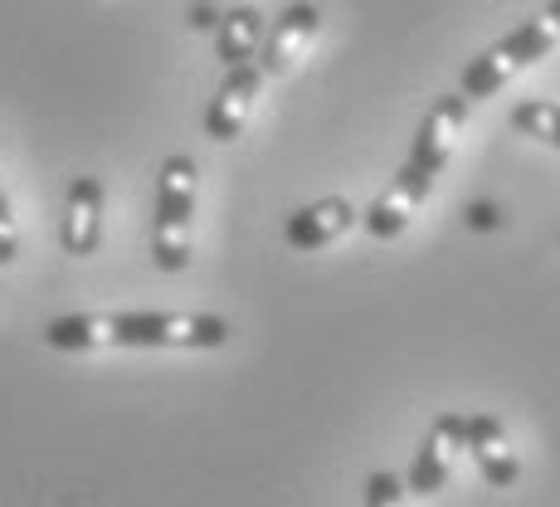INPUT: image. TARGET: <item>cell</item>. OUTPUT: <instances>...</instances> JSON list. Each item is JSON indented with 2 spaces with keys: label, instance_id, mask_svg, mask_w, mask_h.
I'll use <instances>...</instances> for the list:
<instances>
[{
  "label": "cell",
  "instance_id": "cell-11",
  "mask_svg": "<svg viewBox=\"0 0 560 507\" xmlns=\"http://www.w3.org/2000/svg\"><path fill=\"white\" fill-rule=\"evenodd\" d=\"M463 429H468V454L478 463L482 483H488V488H512V483L522 479V454L512 449V435L502 429V419L463 415Z\"/></svg>",
  "mask_w": 560,
  "mask_h": 507
},
{
  "label": "cell",
  "instance_id": "cell-3",
  "mask_svg": "<svg viewBox=\"0 0 560 507\" xmlns=\"http://www.w3.org/2000/svg\"><path fill=\"white\" fill-rule=\"evenodd\" d=\"M551 49H560V0L541 5L532 20H522L512 35H502L488 54H478V59L463 69V89L458 93L463 99H472V103L492 99V93H502L516 73L532 69V64L546 59Z\"/></svg>",
  "mask_w": 560,
  "mask_h": 507
},
{
  "label": "cell",
  "instance_id": "cell-10",
  "mask_svg": "<svg viewBox=\"0 0 560 507\" xmlns=\"http://www.w3.org/2000/svg\"><path fill=\"white\" fill-rule=\"evenodd\" d=\"M357 220H361V210L347 196H322V200L288 215L283 240H288V250H298V254H317V250H327V244H337Z\"/></svg>",
  "mask_w": 560,
  "mask_h": 507
},
{
  "label": "cell",
  "instance_id": "cell-16",
  "mask_svg": "<svg viewBox=\"0 0 560 507\" xmlns=\"http://www.w3.org/2000/svg\"><path fill=\"white\" fill-rule=\"evenodd\" d=\"M502 210L498 205H468V230H498Z\"/></svg>",
  "mask_w": 560,
  "mask_h": 507
},
{
  "label": "cell",
  "instance_id": "cell-13",
  "mask_svg": "<svg viewBox=\"0 0 560 507\" xmlns=\"http://www.w3.org/2000/svg\"><path fill=\"white\" fill-rule=\"evenodd\" d=\"M508 123L516 127L522 137L532 142H546V147H560V103H546V99H526L512 107Z\"/></svg>",
  "mask_w": 560,
  "mask_h": 507
},
{
  "label": "cell",
  "instance_id": "cell-7",
  "mask_svg": "<svg viewBox=\"0 0 560 507\" xmlns=\"http://www.w3.org/2000/svg\"><path fill=\"white\" fill-rule=\"evenodd\" d=\"M429 191H434V176H424V171H415L405 161V166L395 171L390 186H385L381 196L371 200V210L361 215L365 234H371V240H400L409 224H415L419 205L429 200Z\"/></svg>",
  "mask_w": 560,
  "mask_h": 507
},
{
  "label": "cell",
  "instance_id": "cell-1",
  "mask_svg": "<svg viewBox=\"0 0 560 507\" xmlns=\"http://www.w3.org/2000/svg\"><path fill=\"white\" fill-rule=\"evenodd\" d=\"M54 352H98V347H176L220 352L234 342L230 318L214 312H63L45 327Z\"/></svg>",
  "mask_w": 560,
  "mask_h": 507
},
{
  "label": "cell",
  "instance_id": "cell-6",
  "mask_svg": "<svg viewBox=\"0 0 560 507\" xmlns=\"http://www.w3.org/2000/svg\"><path fill=\"white\" fill-rule=\"evenodd\" d=\"M264 79L268 73L258 69V59L240 64V69H224L220 93H214L210 107H205V137H210V142H234V137L249 127L258 93H264Z\"/></svg>",
  "mask_w": 560,
  "mask_h": 507
},
{
  "label": "cell",
  "instance_id": "cell-9",
  "mask_svg": "<svg viewBox=\"0 0 560 507\" xmlns=\"http://www.w3.org/2000/svg\"><path fill=\"white\" fill-rule=\"evenodd\" d=\"M322 30V10L312 0H293V5L278 10V20L268 25L264 35V49H258V69L273 79V73H288L298 59L307 54V45L317 39Z\"/></svg>",
  "mask_w": 560,
  "mask_h": 507
},
{
  "label": "cell",
  "instance_id": "cell-2",
  "mask_svg": "<svg viewBox=\"0 0 560 507\" xmlns=\"http://www.w3.org/2000/svg\"><path fill=\"white\" fill-rule=\"evenodd\" d=\"M200 166L186 152L166 157L156 171V210H152V264L161 274L190 268V234H196Z\"/></svg>",
  "mask_w": 560,
  "mask_h": 507
},
{
  "label": "cell",
  "instance_id": "cell-8",
  "mask_svg": "<svg viewBox=\"0 0 560 507\" xmlns=\"http://www.w3.org/2000/svg\"><path fill=\"white\" fill-rule=\"evenodd\" d=\"M103 210H107V186L98 176H73L69 196L59 215V250L69 258H89L103 244Z\"/></svg>",
  "mask_w": 560,
  "mask_h": 507
},
{
  "label": "cell",
  "instance_id": "cell-5",
  "mask_svg": "<svg viewBox=\"0 0 560 507\" xmlns=\"http://www.w3.org/2000/svg\"><path fill=\"white\" fill-rule=\"evenodd\" d=\"M468 113H472V99H463V93L434 99V107L424 113V123H419V132H415V147H409V166L439 181V171H444L458 152V137H463V127H468Z\"/></svg>",
  "mask_w": 560,
  "mask_h": 507
},
{
  "label": "cell",
  "instance_id": "cell-14",
  "mask_svg": "<svg viewBox=\"0 0 560 507\" xmlns=\"http://www.w3.org/2000/svg\"><path fill=\"white\" fill-rule=\"evenodd\" d=\"M405 483L395 479V473H371V479H365V507H405Z\"/></svg>",
  "mask_w": 560,
  "mask_h": 507
},
{
  "label": "cell",
  "instance_id": "cell-15",
  "mask_svg": "<svg viewBox=\"0 0 560 507\" xmlns=\"http://www.w3.org/2000/svg\"><path fill=\"white\" fill-rule=\"evenodd\" d=\"M20 258V224H15V210H10V191L0 181V268L15 264Z\"/></svg>",
  "mask_w": 560,
  "mask_h": 507
},
{
  "label": "cell",
  "instance_id": "cell-12",
  "mask_svg": "<svg viewBox=\"0 0 560 507\" xmlns=\"http://www.w3.org/2000/svg\"><path fill=\"white\" fill-rule=\"evenodd\" d=\"M268 20L258 15L254 5H234L220 15V30H214V54H220L224 69H240V64H254L258 49H264Z\"/></svg>",
  "mask_w": 560,
  "mask_h": 507
},
{
  "label": "cell",
  "instance_id": "cell-4",
  "mask_svg": "<svg viewBox=\"0 0 560 507\" xmlns=\"http://www.w3.org/2000/svg\"><path fill=\"white\" fill-rule=\"evenodd\" d=\"M463 454H468V429H463V415L448 410V415H439L434 425H429V435L419 439L405 488L415 493V498H434V493H444Z\"/></svg>",
  "mask_w": 560,
  "mask_h": 507
},
{
  "label": "cell",
  "instance_id": "cell-17",
  "mask_svg": "<svg viewBox=\"0 0 560 507\" xmlns=\"http://www.w3.org/2000/svg\"><path fill=\"white\" fill-rule=\"evenodd\" d=\"M190 25H196V30H220V10L196 5V10H190Z\"/></svg>",
  "mask_w": 560,
  "mask_h": 507
}]
</instances>
